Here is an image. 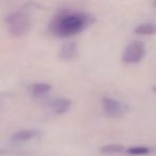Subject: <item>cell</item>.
<instances>
[{"mask_svg":"<svg viewBox=\"0 0 156 156\" xmlns=\"http://www.w3.org/2000/svg\"><path fill=\"white\" fill-rule=\"evenodd\" d=\"M90 24L87 14L81 12H62L55 16L49 24V30L59 37H69L81 33Z\"/></svg>","mask_w":156,"mask_h":156,"instance_id":"obj_1","label":"cell"},{"mask_svg":"<svg viewBox=\"0 0 156 156\" xmlns=\"http://www.w3.org/2000/svg\"><path fill=\"white\" fill-rule=\"evenodd\" d=\"M5 25H7L8 32L12 37H22L26 34L31 26V18L28 13L25 11L18 10V11L12 12L11 14L5 18Z\"/></svg>","mask_w":156,"mask_h":156,"instance_id":"obj_2","label":"cell"},{"mask_svg":"<svg viewBox=\"0 0 156 156\" xmlns=\"http://www.w3.org/2000/svg\"><path fill=\"white\" fill-rule=\"evenodd\" d=\"M145 56V46L142 42L134 41L129 43L123 51L122 61L126 64L139 63Z\"/></svg>","mask_w":156,"mask_h":156,"instance_id":"obj_3","label":"cell"},{"mask_svg":"<svg viewBox=\"0 0 156 156\" xmlns=\"http://www.w3.org/2000/svg\"><path fill=\"white\" fill-rule=\"evenodd\" d=\"M103 108L107 117L113 118V119L121 118L125 113V106L119 101L108 96L103 98Z\"/></svg>","mask_w":156,"mask_h":156,"instance_id":"obj_4","label":"cell"},{"mask_svg":"<svg viewBox=\"0 0 156 156\" xmlns=\"http://www.w3.org/2000/svg\"><path fill=\"white\" fill-rule=\"evenodd\" d=\"M42 135V132L39 129H22L20 132L15 133L12 136V142L13 143H22L26 141L32 140L37 138Z\"/></svg>","mask_w":156,"mask_h":156,"instance_id":"obj_5","label":"cell"},{"mask_svg":"<svg viewBox=\"0 0 156 156\" xmlns=\"http://www.w3.org/2000/svg\"><path fill=\"white\" fill-rule=\"evenodd\" d=\"M78 55V46L75 42H69L63 45V47L61 48L60 52H59V58L61 60L64 61H69L73 60L77 57Z\"/></svg>","mask_w":156,"mask_h":156,"instance_id":"obj_6","label":"cell"},{"mask_svg":"<svg viewBox=\"0 0 156 156\" xmlns=\"http://www.w3.org/2000/svg\"><path fill=\"white\" fill-rule=\"evenodd\" d=\"M49 105L52 108V110H55L59 115H62V113H65L66 111H69V109L71 108L72 101L66 98H58L52 101V102H50Z\"/></svg>","mask_w":156,"mask_h":156,"instance_id":"obj_7","label":"cell"},{"mask_svg":"<svg viewBox=\"0 0 156 156\" xmlns=\"http://www.w3.org/2000/svg\"><path fill=\"white\" fill-rule=\"evenodd\" d=\"M52 87L48 83H35L31 87V93L32 95L37 96V98H41V96L46 95L47 93H49L51 91Z\"/></svg>","mask_w":156,"mask_h":156,"instance_id":"obj_8","label":"cell"},{"mask_svg":"<svg viewBox=\"0 0 156 156\" xmlns=\"http://www.w3.org/2000/svg\"><path fill=\"white\" fill-rule=\"evenodd\" d=\"M134 32L136 34H140V35H152L156 32V27L152 23H144V24H141L139 26H137L134 29Z\"/></svg>","mask_w":156,"mask_h":156,"instance_id":"obj_9","label":"cell"},{"mask_svg":"<svg viewBox=\"0 0 156 156\" xmlns=\"http://www.w3.org/2000/svg\"><path fill=\"white\" fill-rule=\"evenodd\" d=\"M153 151V149L150 147H144V145H136V147H128L126 150V153L132 156H142L147 155Z\"/></svg>","mask_w":156,"mask_h":156,"instance_id":"obj_10","label":"cell"},{"mask_svg":"<svg viewBox=\"0 0 156 156\" xmlns=\"http://www.w3.org/2000/svg\"><path fill=\"white\" fill-rule=\"evenodd\" d=\"M123 151H124V147L122 144H118V143L104 145V147H102L100 149L101 153H104V154H117V153H121Z\"/></svg>","mask_w":156,"mask_h":156,"instance_id":"obj_11","label":"cell"}]
</instances>
